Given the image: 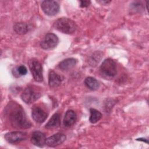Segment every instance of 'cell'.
<instances>
[{"label": "cell", "mask_w": 149, "mask_h": 149, "mask_svg": "<svg viewBox=\"0 0 149 149\" xmlns=\"http://www.w3.org/2000/svg\"><path fill=\"white\" fill-rule=\"evenodd\" d=\"M32 27L26 23H17L13 26L14 31L19 34H24L30 31Z\"/></svg>", "instance_id": "cell-15"}, {"label": "cell", "mask_w": 149, "mask_h": 149, "mask_svg": "<svg viewBox=\"0 0 149 149\" xmlns=\"http://www.w3.org/2000/svg\"><path fill=\"white\" fill-rule=\"evenodd\" d=\"M41 8L45 15L53 16L59 12V5L55 1L47 0L42 2Z\"/></svg>", "instance_id": "cell-5"}, {"label": "cell", "mask_w": 149, "mask_h": 149, "mask_svg": "<svg viewBox=\"0 0 149 149\" xmlns=\"http://www.w3.org/2000/svg\"><path fill=\"white\" fill-rule=\"evenodd\" d=\"M54 27L57 30L65 34H72L77 29L76 23L67 17H61L57 19L54 23Z\"/></svg>", "instance_id": "cell-2"}, {"label": "cell", "mask_w": 149, "mask_h": 149, "mask_svg": "<svg viewBox=\"0 0 149 149\" xmlns=\"http://www.w3.org/2000/svg\"><path fill=\"white\" fill-rule=\"evenodd\" d=\"M66 139L65 134L62 133H58L48 137L46 139L45 144L49 147H55L62 144Z\"/></svg>", "instance_id": "cell-9"}, {"label": "cell", "mask_w": 149, "mask_h": 149, "mask_svg": "<svg viewBox=\"0 0 149 149\" xmlns=\"http://www.w3.org/2000/svg\"><path fill=\"white\" fill-rule=\"evenodd\" d=\"M29 68L34 79L36 81L43 80L42 68L41 64L36 59H31L29 62Z\"/></svg>", "instance_id": "cell-7"}, {"label": "cell", "mask_w": 149, "mask_h": 149, "mask_svg": "<svg viewBox=\"0 0 149 149\" xmlns=\"http://www.w3.org/2000/svg\"><path fill=\"white\" fill-rule=\"evenodd\" d=\"M41 95V92L36 87L29 86L23 90L21 98L26 104H30L37 100Z\"/></svg>", "instance_id": "cell-3"}, {"label": "cell", "mask_w": 149, "mask_h": 149, "mask_svg": "<svg viewBox=\"0 0 149 149\" xmlns=\"http://www.w3.org/2000/svg\"><path fill=\"white\" fill-rule=\"evenodd\" d=\"M76 63L77 60L73 58H66L59 63V68L62 70L67 71L74 67Z\"/></svg>", "instance_id": "cell-14"}, {"label": "cell", "mask_w": 149, "mask_h": 149, "mask_svg": "<svg viewBox=\"0 0 149 149\" xmlns=\"http://www.w3.org/2000/svg\"><path fill=\"white\" fill-rule=\"evenodd\" d=\"M100 70L103 75L109 77H113L117 73L116 63L111 58L106 59L102 62Z\"/></svg>", "instance_id": "cell-4"}, {"label": "cell", "mask_w": 149, "mask_h": 149, "mask_svg": "<svg viewBox=\"0 0 149 149\" xmlns=\"http://www.w3.org/2000/svg\"><path fill=\"white\" fill-rule=\"evenodd\" d=\"M76 119L77 116L75 112L73 110H68L66 111L65 115L63 120V124L65 127H71L75 123Z\"/></svg>", "instance_id": "cell-13"}, {"label": "cell", "mask_w": 149, "mask_h": 149, "mask_svg": "<svg viewBox=\"0 0 149 149\" xmlns=\"http://www.w3.org/2000/svg\"><path fill=\"white\" fill-rule=\"evenodd\" d=\"M60 115L58 113H54L45 125V128L48 129L57 127L60 125Z\"/></svg>", "instance_id": "cell-16"}, {"label": "cell", "mask_w": 149, "mask_h": 149, "mask_svg": "<svg viewBox=\"0 0 149 149\" xmlns=\"http://www.w3.org/2000/svg\"><path fill=\"white\" fill-rule=\"evenodd\" d=\"M26 138V133L23 132H11L5 135V140L9 143L16 144L23 141Z\"/></svg>", "instance_id": "cell-8"}, {"label": "cell", "mask_w": 149, "mask_h": 149, "mask_svg": "<svg viewBox=\"0 0 149 149\" xmlns=\"http://www.w3.org/2000/svg\"><path fill=\"white\" fill-rule=\"evenodd\" d=\"M62 79L60 75L53 70H50L48 74V84L51 88L59 86L62 83Z\"/></svg>", "instance_id": "cell-12"}, {"label": "cell", "mask_w": 149, "mask_h": 149, "mask_svg": "<svg viewBox=\"0 0 149 149\" xmlns=\"http://www.w3.org/2000/svg\"><path fill=\"white\" fill-rule=\"evenodd\" d=\"M86 86L91 90H96L100 87L98 81L93 77H87L84 80Z\"/></svg>", "instance_id": "cell-17"}, {"label": "cell", "mask_w": 149, "mask_h": 149, "mask_svg": "<svg viewBox=\"0 0 149 149\" xmlns=\"http://www.w3.org/2000/svg\"><path fill=\"white\" fill-rule=\"evenodd\" d=\"M90 116L89 120L92 123H97L102 118V113L95 109L91 108L90 109Z\"/></svg>", "instance_id": "cell-18"}, {"label": "cell", "mask_w": 149, "mask_h": 149, "mask_svg": "<svg viewBox=\"0 0 149 149\" xmlns=\"http://www.w3.org/2000/svg\"><path fill=\"white\" fill-rule=\"evenodd\" d=\"M58 42L59 39L55 34L48 33L40 42V46L44 49L50 50L55 48Z\"/></svg>", "instance_id": "cell-6"}, {"label": "cell", "mask_w": 149, "mask_h": 149, "mask_svg": "<svg viewBox=\"0 0 149 149\" xmlns=\"http://www.w3.org/2000/svg\"><path fill=\"white\" fill-rule=\"evenodd\" d=\"M46 137L44 133L39 131L34 132L32 133L31 137V142L34 146L39 147L44 146L46 142Z\"/></svg>", "instance_id": "cell-11"}, {"label": "cell", "mask_w": 149, "mask_h": 149, "mask_svg": "<svg viewBox=\"0 0 149 149\" xmlns=\"http://www.w3.org/2000/svg\"><path fill=\"white\" fill-rule=\"evenodd\" d=\"M8 118L11 125L17 128L28 129L31 126V123L22 108L17 104L12 105L8 109Z\"/></svg>", "instance_id": "cell-1"}, {"label": "cell", "mask_w": 149, "mask_h": 149, "mask_svg": "<svg viewBox=\"0 0 149 149\" xmlns=\"http://www.w3.org/2000/svg\"><path fill=\"white\" fill-rule=\"evenodd\" d=\"M91 3V2L90 1H80V7L81 8H86L89 6V5Z\"/></svg>", "instance_id": "cell-20"}, {"label": "cell", "mask_w": 149, "mask_h": 149, "mask_svg": "<svg viewBox=\"0 0 149 149\" xmlns=\"http://www.w3.org/2000/svg\"><path fill=\"white\" fill-rule=\"evenodd\" d=\"M31 115L33 119L37 123L44 122L47 118V113L38 106L34 105L31 110Z\"/></svg>", "instance_id": "cell-10"}, {"label": "cell", "mask_w": 149, "mask_h": 149, "mask_svg": "<svg viewBox=\"0 0 149 149\" xmlns=\"http://www.w3.org/2000/svg\"><path fill=\"white\" fill-rule=\"evenodd\" d=\"M27 73V69L25 66L20 65L17 68L16 73L18 74L19 76H24Z\"/></svg>", "instance_id": "cell-19"}, {"label": "cell", "mask_w": 149, "mask_h": 149, "mask_svg": "<svg viewBox=\"0 0 149 149\" xmlns=\"http://www.w3.org/2000/svg\"><path fill=\"white\" fill-rule=\"evenodd\" d=\"M97 2L101 4H103V5H107L111 2L110 1H97Z\"/></svg>", "instance_id": "cell-21"}]
</instances>
